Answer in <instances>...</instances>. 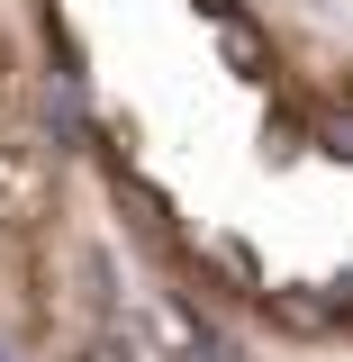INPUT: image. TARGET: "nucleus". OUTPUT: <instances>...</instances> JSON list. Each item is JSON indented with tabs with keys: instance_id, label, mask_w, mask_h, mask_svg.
Returning <instances> with one entry per match:
<instances>
[{
	"instance_id": "obj_1",
	"label": "nucleus",
	"mask_w": 353,
	"mask_h": 362,
	"mask_svg": "<svg viewBox=\"0 0 353 362\" xmlns=\"http://www.w3.org/2000/svg\"><path fill=\"white\" fill-rule=\"evenodd\" d=\"M226 64H263V37L254 28H226Z\"/></svg>"
}]
</instances>
